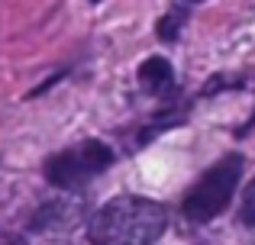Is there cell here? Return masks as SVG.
<instances>
[{"label": "cell", "mask_w": 255, "mask_h": 245, "mask_svg": "<svg viewBox=\"0 0 255 245\" xmlns=\"http://www.w3.org/2000/svg\"><path fill=\"white\" fill-rule=\"evenodd\" d=\"M168 226V216L155 200L117 197L104 203L87 226L91 245H155Z\"/></svg>", "instance_id": "obj_1"}, {"label": "cell", "mask_w": 255, "mask_h": 245, "mask_svg": "<svg viewBox=\"0 0 255 245\" xmlns=\"http://www.w3.org/2000/svg\"><path fill=\"white\" fill-rule=\"evenodd\" d=\"M239 174H243V155H223L210 171H204L197 184L187 190L184 203V216L191 223H210L213 216H220L233 200V190L239 184Z\"/></svg>", "instance_id": "obj_2"}, {"label": "cell", "mask_w": 255, "mask_h": 245, "mask_svg": "<svg viewBox=\"0 0 255 245\" xmlns=\"http://www.w3.org/2000/svg\"><path fill=\"white\" fill-rule=\"evenodd\" d=\"M239 220H243L246 226H255V177H252V184H249V187H246V194H243Z\"/></svg>", "instance_id": "obj_6"}, {"label": "cell", "mask_w": 255, "mask_h": 245, "mask_svg": "<svg viewBox=\"0 0 255 245\" xmlns=\"http://www.w3.org/2000/svg\"><path fill=\"white\" fill-rule=\"evenodd\" d=\"M136 81H139V87L145 90V94H152V97H165V94H171L174 90V71H171V62L168 58H145L142 65H139V71H136Z\"/></svg>", "instance_id": "obj_4"}, {"label": "cell", "mask_w": 255, "mask_h": 245, "mask_svg": "<svg viewBox=\"0 0 255 245\" xmlns=\"http://www.w3.org/2000/svg\"><path fill=\"white\" fill-rule=\"evenodd\" d=\"M0 245H26V239H19V236H10V233H3V236H0Z\"/></svg>", "instance_id": "obj_7"}, {"label": "cell", "mask_w": 255, "mask_h": 245, "mask_svg": "<svg viewBox=\"0 0 255 245\" xmlns=\"http://www.w3.org/2000/svg\"><path fill=\"white\" fill-rule=\"evenodd\" d=\"M113 164V149L100 139H84L78 145H68V149L55 152V155L45 162L42 174L49 184L65 190H75L91 184L97 174H104L107 168Z\"/></svg>", "instance_id": "obj_3"}, {"label": "cell", "mask_w": 255, "mask_h": 245, "mask_svg": "<svg viewBox=\"0 0 255 245\" xmlns=\"http://www.w3.org/2000/svg\"><path fill=\"white\" fill-rule=\"evenodd\" d=\"M184 16L187 13H181V6H171V10L155 23V36L162 39V42H174V39H178V29L184 26Z\"/></svg>", "instance_id": "obj_5"}]
</instances>
